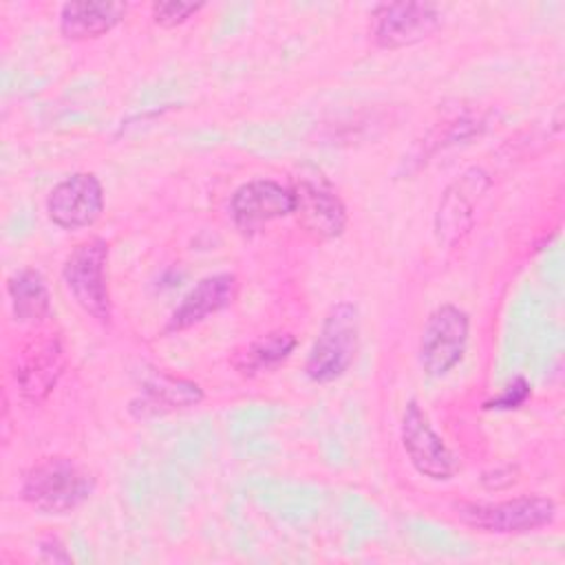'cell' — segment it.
Wrapping results in <instances>:
<instances>
[{"mask_svg": "<svg viewBox=\"0 0 565 565\" xmlns=\"http://www.w3.org/2000/svg\"><path fill=\"white\" fill-rule=\"evenodd\" d=\"M95 477L71 457H44L22 479L20 497L42 514H68L90 499Z\"/></svg>", "mask_w": 565, "mask_h": 565, "instance_id": "cell-1", "label": "cell"}, {"mask_svg": "<svg viewBox=\"0 0 565 565\" xmlns=\"http://www.w3.org/2000/svg\"><path fill=\"white\" fill-rule=\"evenodd\" d=\"M360 344V311L353 302H335L322 320L311 344L305 373L311 382L329 384L340 380L353 364Z\"/></svg>", "mask_w": 565, "mask_h": 565, "instance_id": "cell-2", "label": "cell"}, {"mask_svg": "<svg viewBox=\"0 0 565 565\" xmlns=\"http://www.w3.org/2000/svg\"><path fill=\"white\" fill-rule=\"evenodd\" d=\"M463 525L486 534H527L556 519V503L541 494H521L503 501H463L455 505Z\"/></svg>", "mask_w": 565, "mask_h": 565, "instance_id": "cell-3", "label": "cell"}, {"mask_svg": "<svg viewBox=\"0 0 565 565\" xmlns=\"http://www.w3.org/2000/svg\"><path fill=\"white\" fill-rule=\"evenodd\" d=\"M62 278L73 300L97 322L110 320L108 289V243L86 238L77 243L62 265Z\"/></svg>", "mask_w": 565, "mask_h": 565, "instance_id": "cell-4", "label": "cell"}, {"mask_svg": "<svg viewBox=\"0 0 565 565\" xmlns=\"http://www.w3.org/2000/svg\"><path fill=\"white\" fill-rule=\"evenodd\" d=\"M294 216L300 227L318 241L338 238L347 227V207L329 179L311 168L294 177Z\"/></svg>", "mask_w": 565, "mask_h": 565, "instance_id": "cell-5", "label": "cell"}, {"mask_svg": "<svg viewBox=\"0 0 565 565\" xmlns=\"http://www.w3.org/2000/svg\"><path fill=\"white\" fill-rule=\"evenodd\" d=\"M470 318L457 305L444 302L430 311L419 338V364L426 375L441 377L455 369L468 347Z\"/></svg>", "mask_w": 565, "mask_h": 565, "instance_id": "cell-6", "label": "cell"}, {"mask_svg": "<svg viewBox=\"0 0 565 565\" xmlns=\"http://www.w3.org/2000/svg\"><path fill=\"white\" fill-rule=\"evenodd\" d=\"M399 437L411 466L426 479L448 481L457 472V459L446 441L435 433L428 415L422 406L411 399L404 408Z\"/></svg>", "mask_w": 565, "mask_h": 565, "instance_id": "cell-7", "label": "cell"}, {"mask_svg": "<svg viewBox=\"0 0 565 565\" xmlns=\"http://www.w3.org/2000/svg\"><path fill=\"white\" fill-rule=\"evenodd\" d=\"M492 185L481 168H468L444 190L435 212V236L444 247L457 245L475 225V207Z\"/></svg>", "mask_w": 565, "mask_h": 565, "instance_id": "cell-8", "label": "cell"}, {"mask_svg": "<svg viewBox=\"0 0 565 565\" xmlns=\"http://www.w3.org/2000/svg\"><path fill=\"white\" fill-rule=\"evenodd\" d=\"M441 26V11L430 2H386L373 11L371 35L380 49H404L424 42Z\"/></svg>", "mask_w": 565, "mask_h": 565, "instance_id": "cell-9", "label": "cell"}, {"mask_svg": "<svg viewBox=\"0 0 565 565\" xmlns=\"http://www.w3.org/2000/svg\"><path fill=\"white\" fill-rule=\"evenodd\" d=\"M104 212V185L93 172L64 177L46 196V214L62 230H82L97 223Z\"/></svg>", "mask_w": 565, "mask_h": 565, "instance_id": "cell-10", "label": "cell"}, {"mask_svg": "<svg viewBox=\"0 0 565 565\" xmlns=\"http://www.w3.org/2000/svg\"><path fill=\"white\" fill-rule=\"evenodd\" d=\"M64 347L55 333H38L15 355L13 380L26 402L44 399L64 371Z\"/></svg>", "mask_w": 565, "mask_h": 565, "instance_id": "cell-11", "label": "cell"}, {"mask_svg": "<svg viewBox=\"0 0 565 565\" xmlns=\"http://www.w3.org/2000/svg\"><path fill=\"white\" fill-rule=\"evenodd\" d=\"M230 214L241 230H256L294 214V192L274 179H254L234 190Z\"/></svg>", "mask_w": 565, "mask_h": 565, "instance_id": "cell-12", "label": "cell"}, {"mask_svg": "<svg viewBox=\"0 0 565 565\" xmlns=\"http://www.w3.org/2000/svg\"><path fill=\"white\" fill-rule=\"evenodd\" d=\"M203 402V388L185 377L157 371L141 382V391L130 399L128 411L137 419H152L174 411H185Z\"/></svg>", "mask_w": 565, "mask_h": 565, "instance_id": "cell-13", "label": "cell"}, {"mask_svg": "<svg viewBox=\"0 0 565 565\" xmlns=\"http://www.w3.org/2000/svg\"><path fill=\"white\" fill-rule=\"evenodd\" d=\"M238 294V280L234 274H212L201 278L174 307L166 322V333L185 331L205 318L223 311L234 302Z\"/></svg>", "mask_w": 565, "mask_h": 565, "instance_id": "cell-14", "label": "cell"}, {"mask_svg": "<svg viewBox=\"0 0 565 565\" xmlns=\"http://www.w3.org/2000/svg\"><path fill=\"white\" fill-rule=\"evenodd\" d=\"M126 2H66L60 9V33L66 40H95L126 18Z\"/></svg>", "mask_w": 565, "mask_h": 565, "instance_id": "cell-15", "label": "cell"}, {"mask_svg": "<svg viewBox=\"0 0 565 565\" xmlns=\"http://www.w3.org/2000/svg\"><path fill=\"white\" fill-rule=\"evenodd\" d=\"M13 318L22 324H40L51 316V294L46 280L35 269H20L7 280Z\"/></svg>", "mask_w": 565, "mask_h": 565, "instance_id": "cell-16", "label": "cell"}, {"mask_svg": "<svg viewBox=\"0 0 565 565\" xmlns=\"http://www.w3.org/2000/svg\"><path fill=\"white\" fill-rule=\"evenodd\" d=\"M296 338L287 331H271L254 342H249L247 347H243L241 351L234 353L232 358V366L245 375V377H254L258 373H265L269 369H276L280 362H285L294 349H296Z\"/></svg>", "mask_w": 565, "mask_h": 565, "instance_id": "cell-17", "label": "cell"}, {"mask_svg": "<svg viewBox=\"0 0 565 565\" xmlns=\"http://www.w3.org/2000/svg\"><path fill=\"white\" fill-rule=\"evenodd\" d=\"M205 4L203 2H181V0H166V2H152L150 15L154 24L163 29H174L194 18Z\"/></svg>", "mask_w": 565, "mask_h": 565, "instance_id": "cell-18", "label": "cell"}, {"mask_svg": "<svg viewBox=\"0 0 565 565\" xmlns=\"http://www.w3.org/2000/svg\"><path fill=\"white\" fill-rule=\"evenodd\" d=\"M532 395V386L525 377H514L497 397L483 402L486 411H512L519 408L527 402V397Z\"/></svg>", "mask_w": 565, "mask_h": 565, "instance_id": "cell-19", "label": "cell"}, {"mask_svg": "<svg viewBox=\"0 0 565 565\" xmlns=\"http://www.w3.org/2000/svg\"><path fill=\"white\" fill-rule=\"evenodd\" d=\"M514 481H516V468H512V466H505V468H497V470L483 472V477H481L483 488L494 490V492L510 488Z\"/></svg>", "mask_w": 565, "mask_h": 565, "instance_id": "cell-20", "label": "cell"}, {"mask_svg": "<svg viewBox=\"0 0 565 565\" xmlns=\"http://www.w3.org/2000/svg\"><path fill=\"white\" fill-rule=\"evenodd\" d=\"M40 558L46 561V563H71V554L64 550V545L55 539V536H49L40 543Z\"/></svg>", "mask_w": 565, "mask_h": 565, "instance_id": "cell-21", "label": "cell"}]
</instances>
